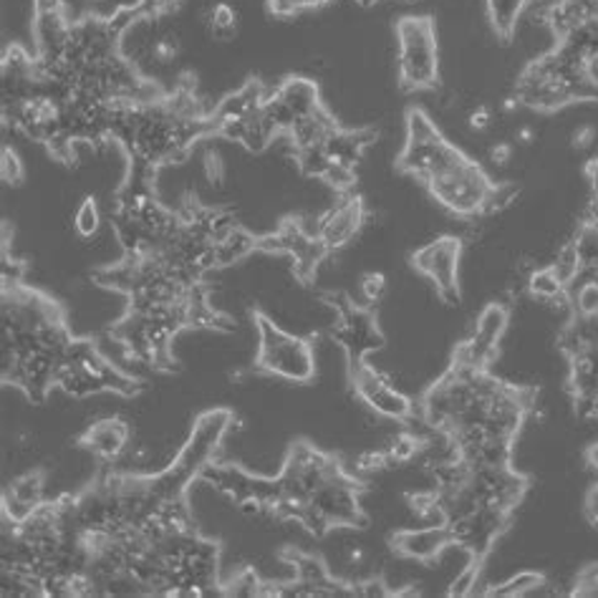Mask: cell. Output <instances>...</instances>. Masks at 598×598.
Segmentation results:
<instances>
[{
    "label": "cell",
    "mask_w": 598,
    "mask_h": 598,
    "mask_svg": "<svg viewBox=\"0 0 598 598\" xmlns=\"http://www.w3.org/2000/svg\"><path fill=\"white\" fill-rule=\"evenodd\" d=\"M447 545H452V535L445 523L417 527V531H402L394 535V551L404 558L419 563L435 560Z\"/></svg>",
    "instance_id": "9a60e30c"
},
{
    "label": "cell",
    "mask_w": 598,
    "mask_h": 598,
    "mask_svg": "<svg viewBox=\"0 0 598 598\" xmlns=\"http://www.w3.org/2000/svg\"><path fill=\"white\" fill-rule=\"evenodd\" d=\"M464 152L452 142H447L442 131L421 109H409L407 114V142L399 154V170L425 184L437 172L460 160Z\"/></svg>",
    "instance_id": "8992f818"
},
{
    "label": "cell",
    "mask_w": 598,
    "mask_h": 598,
    "mask_svg": "<svg viewBox=\"0 0 598 598\" xmlns=\"http://www.w3.org/2000/svg\"><path fill=\"white\" fill-rule=\"evenodd\" d=\"M233 425V412L227 409H210L202 415L188 442L174 457L170 468L162 470L154 478H139V474H129L131 490L137 492V500L142 505H160V503H182L188 495V488L192 482L202 478L210 464L215 462V452L227 429Z\"/></svg>",
    "instance_id": "6da1fadb"
},
{
    "label": "cell",
    "mask_w": 598,
    "mask_h": 598,
    "mask_svg": "<svg viewBox=\"0 0 598 598\" xmlns=\"http://www.w3.org/2000/svg\"><path fill=\"white\" fill-rule=\"evenodd\" d=\"M351 384H354L356 397L384 419L407 421L415 415V404H412L407 394H402L397 386L386 382L374 366L369 364L356 366L354 372H351Z\"/></svg>",
    "instance_id": "7c38bea8"
},
{
    "label": "cell",
    "mask_w": 598,
    "mask_h": 598,
    "mask_svg": "<svg viewBox=\"0 0 598 598\" xmlns=\"http://www.w3.org/2000/svg\"><path fill=\"white\" fill-rule=\"evenodd\" d=\"M131 429L121 417H107L94 421V425L82 435V447H86L94 457H99L102 462H117L121 455L129 450Z\"/></svg>",
    "instance_id": "5bb4252c"
},
{
    "label": "cell",
    "mask_w": 598,
    "mask_h": 598,
    "mask_svg": "<svg viewBox=\"0 0 598 598\" xmlns=\"http://www.w3.org/2000/svg\"><path fill=\"white\" fill-rule=\"evenodd\" d=\"M460 258H462V241L452 235H442L437 241L421 245V248L412 255V263L429 278L437 288V293L445 298L447 303L460 301Z\"/></svg>",
    "instance_id": "9c48e42d"
},
{
    "label": "cell",
    "mask_w": 598,
    "mask_h": 598,
    "mask_svg": "<svg viewBox=\"0 0 598 598\" xmlns=\"http://www.w3.org/2000/svg\"><path fill=\"white\" fill-rule=\"evenodd\" d=\"M407 3H412V0H407Z\"/></svg>",
    "instance_id": "f35d334b"
},
{
    "label": "cell",
    "mask_w": 598,
    "mask_h": 598,
    "mask_svg": "<svg viewBox=\"0 0 598 598\" xmlns=\"http://www.w3.org/2000/svg\"><path fill=\"white\" fill-rule=\"evenodd\" d=\"M296 162H298V170H301L306 178H316V180H327V174L333 167L327 145L296 149Z\"/></svg>",
    "instance_id": "603a6c76"
},
{
    "label": "cell",
    "mask_w": 598,
    "mask_h": 598,
    "mask_svg": "<svg viewBox=\"0 0 598 598\" xmlns=\"http://www.w3.org/2000/svg\"><path fill=\"white\" fill-rule=\"evenodd\" d=\"M202 172H205V180L210 184H220L225 178V160L217 149L210 147L205 157H202Z\"/></svg>",
    "instance_id": "4dcf8cb0"
},
{
    "label": "cell",
    "mask_w": 598,
    "mask_h": 598,
    "mask_svg": "<svg viewBox=\"0 0 598 598\" xmlns=\"http://www.w3.org/2000/svg\"><path fill=\"white\" fill-rule=\"evenodd\" d=\"M574 139H576V147H580V149H584V147H588V145H591V139H594V129H591V127H584V129H578Z\"/></svg>",
    "instance_id": "8d00e7d4"
},
{
    "label": "cell",
    "mask_w": 598,
    "mask_h": 598,
    "mask_svg": "<svg viewBox=\"0 0 598 598\" xmlns=\"http://www.w3.org/2000/svg\"><path fill=\"white\" fill-rule=\"evenodd\" d=\"M558 46L578 61H584V64H591V61L598 58V21L584 23L566 33V36L558 39Z\"/></svg>",
    "instance_id": "d6986e66"
},
{
    "label": "cell",
    "mask_w": 598,
    "mask_h": 598,
    "mask_svg": "<svg viewBox=\"0 0 598 598\" xmlns=\"http://www.w3.org/2000/svg\"><path fill=\"white\" fill-rule=\"evenodd\" d=\"M594 462H596V468H598V450H596V452H594ZM594 495H598V488H596V490H594Z\"/></svg>",
    "instance_id": "74e56055"
},
{
    "label": "cell",
    "mask_w": 598,
    "mask_h": 598,
    "mask_svg": "<svg viewBox=\"0 0 598 598\" xmlns=\"http://www.w3.org/2000/svg\"><path fill=\"white\" fill-rule=\"evenodd\" d=\"M508 329V311L503 303H490L485 311L478 316L474 329L455 351V366L464 369H478L485 372V366L492 362V356L498 354L500 339Z\"/></svg>",
    "instance_id": "8fae6325"
},
{
    "label": "cell",
    "mask_w": 598,
    "mask_h": 598,
    "mask_svg": "<svg viewBox=\"0 0 598 598\" xmlns=\"http://www.w3.org/2000/svg\"><path fill=\"white\" fill-rule=\"evenodd\" d=\"M205 23H207L210 36L213 39L233 41L235 33H237V11L231 3L220 0V3H213L207 8Z\"/></svg>",
    "instance_id": "7402d4cb"
},
{
    "label": "cell",
    "mask_w": 598,
    "mask_h": 598,
    "mask_svg": "<svg viewBox=\"0 0 598 598\" xmlns=\"http://www.w3.org/2000/svg\"><path fill=\"white\" fill-rule=\"evenodd\" d=\"M321 109V96L319 86L311 78H286L284 84L278 86L276 92L266 96V104H263V117L270 125L276 135H284V131H293L298 121L311 117L313 111Z\"/></svg>",
    "instance_id": "ba28073f"
},
{
    "label": "cell",
    "mask_w": 598,
    "mask_h": 598,
    "mask_svg": "<svg viewBox=\"0 0 598 598\" xmlns=\"http://www.w3.org/2000/svg\"><path fill=\"white\" fill-rule=\"evenodd\" d=\"M309 508L319 513L331 527H356L364 523L362 505H359L356 482L341 470L309 498Z\"/></svg>",
    "instance_id": "30bf717a"
},
{
    "label": "cell",
    "mask_w": 598,
    "mask_h": 598,
    "mask_svg": "<svg viewBox=\"0 0 598 598\" xmlns=\"http://www.w3.org/2000/svg\"><path fill=\"white\" fill-rule=\"evenodd\" d=\"M0 174H3L6 184H21L25 178L23 162L19 152H15L13 147L3 145V152H0Z\"/></svg>",
    "instance_id": "83f0119b"
},
{
    "label": "cell",
    "mask_w": 598,
    "mask_h": 598,
    "mask_svg": "<svg viewBox=\"0 0 598 598\" xmlns=\"http://www.w3.org/2000/svg\"><path fill=\"white\" fill-rule=\"evenodd\" d=\"M527 290H531L533 298H541V301L556 303V301H563V296H566L568 286L563 284V280L548 266V268L533 270L531 276H527Z\"/></svg>",
    "instance_id": "44dd1931"
},
{
    "label": "cell",
    "mask_w": 598,
    "mask_h": 598,
    "mask_svg": "<svg viewBox=\"0 0 598 598\" xmlns=\"http://www.w3.org/2000/svg\"><path fill=\"white\" fill-rule=\"evenodd\" d=\"M178 0H139V13L142 15H162L167 11H172Z\"/></svg>",
    "instance_id": "836d02e7"
},
{
    "label": "cell",
    "mask_w": 598,
    "mask_h": 598,
    "mask_svg": "<svg viewBox=\"0 0 598 598\" xmlns=\"http://www.w3.org/2000/svg\"><path fill=\"white\" fill-rule=\"evenodd\" d=\"M329 3L331 0H268V8L273 15L290 19V15H301L306 11H319V8Z\"/></svg>",
    "instance_id": "4316f807"
},
{
    "label": "cell",
    "mask_w": 598,
    "mask_h": 598,
    "mask_svg": "<svg viewBox=\"0 0 598 598\" xmlns=\"http://www.w3.org/2000/svg\"><path fill=\"white\" fill-rule=\"evenodd\" d=\"M56 386L74 399H84L102 392H117L131 397V394L139 392V384L129 374L107 362L89 341L78 339L68 341L64 356H61Z\"/></svg>",
    "instance_id": "7a4b0ae2"
},
{
    "label": "cell",
    "mask_w": 598,
    "mask_h": 598,
    "mask_svg": "<svg viewBox=\"0 0 598 598\" xmlns=\"http://www.w3.org/2000/svg\"><path fill=\"white\" fill-rule=\"evenodd\" d=\"M369 145H372V135H369V131H341V129H337L329 137L327 149H329L333 164L351 167V170H354L356 162L362 160L364 149Z\"/></svg>",
    "instance_id": "ac0fdd59"
},
{
    "label": "cell",
    "mask_w": 598,
    "mask_h": 598,
    "mask_svg": "<svg viewBox=\"0 0 598 598\" xmlns=\"http://www.w3.org/2000/svg\"><path fill=\"white\" fill-rule=\"evenodd\" d=\"M359 290H362V298L366 303H376L382 301V296L386 293V276L380 270H369L362 276V284H359Z\"/></svg>",
    "instance_id": "f1b7e54d"
},
{
    "label": "cell",
    "mask_w": 598,
    "mask_h": 598,
    "mask_svg": "<svg viewBox=\"0 0 598 598\" xmlns=\"http://www.w3.org/2000/svg\"><path fill=\"white\" fill-rule=\"evenodd\" d=\"M586 178H588V188H591V197L598 205V157H594V160L586 164Z\"/></svg>",
    "instance_id": "e575fe53"
},
{
    "label": "cell",
    "mask_w": 598,
    "mask_h": 598,
    "mask_svg": "<svg viewBox=\"0 0 598 598\" xmlns=\"http://www.w3.org/2000/svg\"><path fill=\"white\" fill-rule=\"evenodd\" d=\"M364 223V205L359 197H344L337 202L329 213L319 217L316 225V237L323 243V248L329 253L344 248L351 243V237L359 233V227Z\"/></svg>",
    "instance_id": "4fadbf2b"
},
{
    "label": "cell",
    "mask_w": 598,
    "mask_h": 598,
    "mask_svg": "<svg viewBox=\"0 0 598 598\" xmlns=\"http://www.w3.org/2000/svg\"><path fill=\"white\" fill-rule=\"evenodd\" d=\"M255 329H258V356H255L258 372L296 384L313 380L316 354L309 339L293 337L263 313H255Z\"/></svg>",
    "instance_id": "3957f363"
},
{
    "label": "cell",
    "mask_w": 598,
    "mask_h": 598,
    "mask_svg": "<svg viewBox=\"0 0 598 598\" xmlns=\"http://www.w3.org/2000/svg\"><path fill=\"white\" fill-rule=\"evenodd\" d=\"M66 13V0H33V19Z\"/></svg>",
    "instance_id": "d6a6232c"
},
{
    "label": "cell",
    "mask_w": 598,
    "mask_h": 598,
    "mask_svg": "<svg viewBox=\"0 0 598 598\" xmlns=\"http://www.w3.org/2000/svg\"><path fill=\"white\" fill-rule=\"evenodd\" d=\"M468 127L472 131H488L492 127V111L485 104H480V107H474L468 117Z\"/></svg>",
    "instance_id": "1f68e13d"
},
{
    "label": "cell",
    "mask_w": 598,
    "mask_h": 598,
    "mask_svg": "<svg viewBox=\"0 0 598 598\" xmlns=\"http://www.w3.org/2000/svg\"><path fill=\"white\" fill-rule=\"evenodd\" d=\"M397 46L399 82L404 89H435L439 78V46L433 19H427V15H404V19H399Z\"/></svg>",
    "instance_id": "277c9868"
},
{
    "label": "cell",
    "mask_w": 598,
    "mask_h": 598,
    "mask_svg": "<svg viewBox=\"0 0 598 598\" xmlns=\"http://www.w3.org/2000/svg\"><path fill=\"white\" fill-rule=\"evenodd\" d=\"M333 309H337V323H333V339L344 349L349 359V372L356 366L366 364V356L372 351L382 349L384 339L382 331L376 327V319L369 311L359 309V306L344 301V298L333 296Z\"/></svg>",
    "instance_id": "52a82bcc"
},
{
    "label": "cell",
    "mask_w": 598,
    "mask_h": 598,
    "mask_svg": "<svg viewBox=\"0 0 598 598\" xmlns=\"http://www.w3.org/2000/svg\"><path fill=\"white\" fill-rule=\"evenodd\" d=\"M99 225H102V207L99 202H96V197H84L82 205L76 207V215H74V227L78 237H94L96 233H99Z\"/></svg>",
    "instance_id": "d4e9b609"
},
{
    "label": "cell",
    "mask_w": 598,
    "mask_h": 598,
    "mask_svg": "<svg viewBox=\"0 0 598 598\" xmlns=\"http://www.w3.org/2000/svg\"><path fill=\"white\" fill-rule=\"evenodd\" d=\"M43 505V472L33 470L25 472L23 478L11 482V488L3 495V510L6 517H11L13 525L23 523L25 517L36 513Z\"/></svg>",
    "instance_id": "2e32d148"
},
{
    "label": "cell",
    "mask_w": 598,
    "mask_h": 598,
    "mask_svg": "<svg viewBox=\"0 0 598 598\" xmlns=\"http://www.w3.org/2000/svg\"><path fill=\"white\" fill-rule=\"evenodd\" d=\"M545 586V578L541 574H535V570H521V574H515L513 578L503 580V584L488 588V591H482L485 596H500V598H517V596H533L535 591H541Z\"/></svg>",
    "instance_id": "ffe728a7"
},
{
    "label": "cell",
    "mask_w": 598,
    "mask_h": 598,
    "mask_svg": "<svg viewBox=\"0 0 598 598\" xmlns=\"http://www.w3.org/2000/svg\"><path fill=\"white\" fill-rule=\"evenodd\" d=\"M551 268L563 280V284L566 286L574 284V280L580 276V263H578V253L574 248V243L563 245L556 255V260L551 263Z\"/></svg>",
    "instance_id": "484cf974"
},
{
    "label": "cell",
    "mask_w": 598,
    "mask_h": 598,
    "mask_svg": "<svg viewBox=\"0 0 598 598\" xmlns=\"http://www.w3.org/2000/svg\"><path fill=\"white\" fill-rule=\"evenodd\" d=\"M598 21V0H560L548 15V29L553 36L563 39L578 25Z\"/></svg>",
    "instance_id": "e0dca14e"
},
{
    "label": "cell",
    "mask_w": 598,
    "mask_h": 598,
    "mask_svg": "<svg viewBox=\"0 0 598 598\" xmlns=\"http://www.w3.org/2000/svg\"><path fill=\"white\" fill-rule=\"evenodd\" d=\"M425 188L445 210L462 217H472L488 210L495 184L490 182L478 162L462 154L460 160L445 167L433 180H427Z\"/></svg>",
    "instance_id": "5b68a950"
},
{
    "label": "cell",
    "mask_w": 598,
    "mask_h": 598,
    "mask_svg": "<svg viewBox=\"0 0 598 598\" xmlns=\"http://www.w3.org/2000/svg\"><path fill=\"white\" fill-rule=\"evenodd\" d=\"M510 154H513L510 145H495L490 149V160H492V164H498V167H505L510 162Z\"/></svg>",
    "instance_id": "d590c367"
},
{
    "label": "cell",
    "mask_w": 598,
    "mask_h": 598,
    "mask_svg": "<svg viewBox=\"0 0 598 598\" xmlns=\"http://www.w3.org/2000/svg\"><path fill=\"white\" fill-rule=\"evenodd\" d=\"M574 248L578 253L580 270H598V223L596 220H586V223H580L578 233L574 237Z\"/></svg>",
    "instance_id": "cb8c5ba5"
},
{
    "label": "cell",
    "mask_w": 598,
    "mask_h": 598,
    "mask_svg": "<svg viewBox=\"0 0 598 598\" xmlns=\"http://www.w3.org/2000/svg\"><path fill=\"white\" fill-rule=\"evenodd\" d=\"M478 574H480V563L470 560L468 566H464L457 578L452 580L450 596H470L474 594V586H478Z\"/></svg>",
    "instance_id": "f546056e"
}]
</instances>
